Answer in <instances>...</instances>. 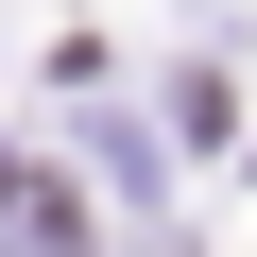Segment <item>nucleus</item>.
Instances as JSON below:
<instances>
[]
</instances>
